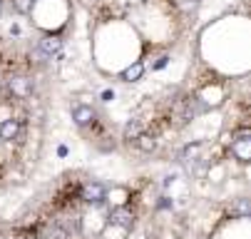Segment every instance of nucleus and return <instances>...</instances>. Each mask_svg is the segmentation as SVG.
<instances>
[{"label":"nucleus","mask_w":251,"mask_h":239,"mask_svg":"<svg viewBox=\"0 0 251 239\" xmlns=\"http://www.w3.org/2000/svg\"><path fill=\"white\" fill-rule=\"evenodd\" d=\"M18 134H20V120H15V117H5L3 122H0V140H3V142H13V140H18Z\"/></svg>","instance_id":"nucleus-6"},{"label":"nucleus","mask_w":251,"mask_h":239,"mask_svg":"<svg viewBox=\"0 0 251 239\" xmlns=\"http://www.w3.org/2000/svg\"><path fill=\"white\" fill-rule=\"evenodd\" d=\"M199 152H201V145H199V142L189 145V147L184 150V162H194V159L199 157Z\"/></svg>","instance_id":"nucleus-13"},{"label":"nucleus","mask_w":251,"mask_h":239,"mask_svg":"<svg viewBox=\"0 0 251 239\" xmlns=\"http://www.w3.org/2000/svg\"><path fill=\"white\" fill-rule=\"evenodd\" d=\"M231 155L241 164H246L251 159V132L249 130H239L234 134V140H231Z\"/></svg>","instance_id":"nucleus-1"},{"label":"nucleus","mask_w":251,"mask_h":239,"mask_svg":"<svg viewBox=\"0 0 251 239\" xmlns=\"http://www.w3.org/2000/svg\"><path fill=\"white\" fill-rule=\"evenodd\" d=\"M0 13H3V0H0Z\"/></svg>","instance_id":"nucleus-15"},{"label":"nucleus","mask_w":251,"mask_h":239,"mask_svg":"<svg viewBox=\"0 0 251 239\" xmlns=\"http://www.w3.org/2000/svg\"><path fill=\"white\" fill-rule=\"evenodd\" d=\"M8 90H10L15 97L27 100V97L35 92V85H32V80H30V78H25V75H13V78L8 80Z\"/></svg>","instance_id":"nucleus-2"},{"label":"nucleus","mask_w":251,"mask_h":239,"mask_svg":"<svg viewBox=\"0 0 251 239\" xmlns=\"http://www.w3.org/2000/svg\"><path fill=\"white\" fill-rule=\"evenodd\" d=\"M110 227H120L125 234L134 227V217H132V212L129 210H125V207H120V210H115L112 214H110Z\"/></svg>","instance_id":"nucleus-5"},{"label":"nucleus","mask_w":251,"mask_h":239,"mask_svg":"<svg viewBox=\"0 0 251 239\" xmlns=\"http://www.w3.org/2000/svg\"><path fill=\"white\" fill-rule=\"evenodd\" d=\"M107 199V187L102 182H87L82 187V202L87 204H102Z\"/></svg>","instance_id":"nucleus-4"},{"label":"nucleus","mask_w":251,"mask_h":239,"mask_svg":"<svg viewBox=\"0 0 251 239\" xmlns=\"http://www.w3.org/2000/svg\"><path fill=\"white\" fill-rule=\"evenodd\" d=\"M142 132V125L137 122V120H129L127 125H125V140H129V142H134V137Z\"/></svg>","instance_id":"nucleus-12"},{"label":"nucleus","mask_w":251,"mask_h":239,"mask_svg":"<svg viewBox=\"0 0 251 239\" xmlns=\"http://www.w3.org/2000/svg\"><path fill=\"white\" fill-rule=\"evenodd\" d=\"M134 145H137L142 152H152V150L157 147V140L150 137V134H145V132H139L137 137H134Z\"/></svg>","instance_id":"nucleus-9"},{"label":"nucleus","mask_w":251,"mask_h":239,"mask_svg":"<svg viewBox=\"0 0 251 239\" xmlns=\"http://www.w3.org/2000/svg\"><path fill=\"white\" fill-rule=\"evenodd\" d=\"M249 199L246 197H241V199H236V204L231 207V214H236V217H241V219H246L249 217Z\"/></svg>","instance_id":"nucleus-10"},{"label":"nucleus","mask_w":251,"mask_h":239,"mask_svg":"<svg viewBox=\"0 0 251 239\" xmlns=\"http://www.w3.org/2000/svg\"><path fill=\"white\" fill-rule=\"evenodd\" d=\"M102 100H104V102H110V100H115V92H112V90H104V92H102Z\"/></svg>","instance_id":"nucleus-14"},{"label":"nucleus","mask_w":251,"mask_h":239,"mask_svg":"<svg viewBox=\"0 0 251 239\" xmlns=\"http://www.w3.org/2000/svg\"><path fill=\"white\" fill-rule=\"evenodd\" d=\"M32 8H35V0H13V10L18 15H27L32 13Z\"/></svg>","instance_id":"nucleus-11"},{"label":"nucleus","mask_w":251,"mask_h":239,"mask_svg":"<svg viewBox=\"0 0 251 239\" xmlns=\"http://www.w3.org/2000/svg\"><path fill=\"white\" fill-rule=\"evenodd\" d=\"M142 78H145V62H132V65H127L125 70L120 73V80L122 82H139Z\"/></svg>","instance_id":"nucleus-7"},{"label":"nucleus","mask_w":251,"mask_h":239,"mask_svg":"<svg viewBox=\"0 0 251 239\" xmlns=\"http://www.w3.org/2000/svg\"><path fill=\"white\" fill-rule=\"evenodd\" d=\"M70 117H73V122H75L77 127H87V125H92V122L97 120V112H95V107L80 102V105H75L73 110H70Z\"/></svg>","instance_id":"nucleus-3"},{"label":"nucleus","mask_w":251,"mask_h":239,"mask_svg":"<svg viewBox=\"0 0 251 239\" xmlns=\"http://www.w3.org/2000/svg\"><path fill=\"white\" fill-rule=\"evenodd\" d=\"M38 50H40L45 57H52V55H57V53L62 50V38H57V35H45V38L40 40Z\"/></svg>","instance_id":"nucleus-8"}]
</instances>
